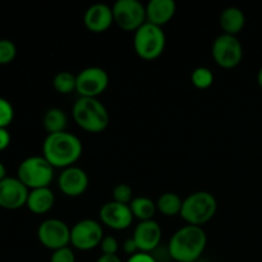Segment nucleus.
Wrapping results in <instances>:
<instances>
[{"instance_id":"f257e3e1","label":"nucleus","mask_w":262,"mask_h":262,"mask_svg":"<svg viewBox=\"0 0 262 262\" xmlns=\"http://www.w3.org/2000/svg\"><path fill=\"white\" fill-rule=\"evenodd\" d=\"M83 152L82 141L69 132H59L46 136L42 145L43 158L54 168L67 169L73 166Z\"/></svg>"},{"instance_id":"f03ea898","label":"nucleus","mask_w":262,"mask_h":262,"mask_svg":"<svg viewBox=\"0 0 262 262\" xmlns=\"http://www.w3.org/2000/svg\"><path fill=\"white\" fill-rule=\"evenodd\" d=\"M206 246L207 235L204 228L187 224L177 230L169 241V256L176 262H196Z\"/></svg>"},{"instance_id":"7ed1b4c3","label":"nucleus","mask_w":262,"mask_h":262,"mask_svg":"<svg viewBox=\"0 0 262 262\" xmlns=\"http://www.w3.org/2000/svg\"><path fill=\"white\" fill-rule=\"evenodd\" d=\"M74 122L90 133H100L109 125L110 117L105 105L99 99L79 97L72 109Z\"/></svg>"},{"instance_id":"20e7f679","label":"nucleus","mask_w":262,"mask_h":262,"mask_svg":"<svg viewBox=\"0 0 262 262\" xmlns=\"http://www.w3.org/2000/svg\"><path fill=\"white\" fill-rule=\"evenodd\" d=\"M216 210L217 201L214 194L206 191H197L183 200L181 217L188 225L202 227L215 216Z\"/></svg>"},{"instance_id":"39448f33","label":"nucleus","mask_w":262,"mask_h":262,"mask_svg":"<svg viewBox=\"0 0 262 262\" xmlns=\"http://www.w3.org/2000/svg\"><path fill=\"white\" fill-rule=\"evenodd\" d=\"M54 166L43 156H30L19 164L17 178L28 189L49 187L54 179Z\"/></svg>"},{"instance_id":"423d86ee","label":"nucleus","mask_w":262,"mask_h":262,"mask_svg":"<svg viewBox=\"0 0 262 262\" xmlns=\"http://www.w3.org/2000/svg\"><path fill=\"white\" fill-rule=\"evenodd\" d=\"M166 45V36L163 28L146 22L135 32L133 46L140 58L145 60L158 59L164 53Z\"/></svg>"},{"instance_id":"0eeeda50","label":"nucleus","mask_w":262,"mask_h":262,"mask_svg":"<svg viewBox=\"0 0 262 262\" xmlns=\"http://www.w3.org/2000/svg\"><path fill=\"white\" fill-rule=\"evenodd\" d=\"M114 23L127 32H136L147 22L146 5L140 0H118L113 5Z\"/></svg>"},{"instance_id":"6e6552de","label":"nucleus","mask_w":262,"mask_h":262,"mask_svg":"<svg viewBox=\"0 0 262 262\" xmlns=\"http://www.w3.org/2000/svg\"><path fill=\"white\" fill-rule=\"evenodd\" d=\"M212 58L222 68H235L243 58V48L239 38L227 33L217 36L212 43Z\"/></svg>"},{"instance_id":"1a4fd4ad","label":"nucleus","mask_w":262,"mask_h":262,"mask_svg":"<svg viewBox=\"0 0 262 262\" xmlns=\"http://www.w3.org/2000/svg\"><path fill=\"white\" fill-rule=\"evenodd\" d=\"M104 238V229L94 219H83L71 228V245L79 251H90L99 247Z\"/></svg>"},{"instance_id":"9d476101","label":"nucleus","mask_w":262,"mask_h":262,"mask_svg":"<svg viewBox=\"0 0 262 262\" xmlns=\"http://www.w3.org/2000/svg\"><path fill=\"white\" fill-rule=\"evenodd\" d=\"M37 237L48 250H60L71 245V228L59 219H46L38 227Z\"/></svg>"},{"instance_id":"9b49d317","label":"nucleus","mask_w":262,"mask_h":262,"mask_svg":"<svg viewBox=\"0 0 262 262\" xmlns=\"http://www.w3.org/2000/svg\"><path fill=\"white\" fill-rule=\"evenodd\" d=\"M109 86V74L100 67H89L77 74L76 91L79 97L97 99Z\"/></svg>"},{"instance_id":"f8f14e48","label":"nucleus","mask_w":262,"mask_h":262,"mask_svg":"<svg viewBox=\"0 0 262 262\" xmlns=\"http://www.w3.org/2000/svg\"><path fill=\"white\" fill-rule=\"evenodd\" d=\"M30 189L18 178L7 177L0 182V207L18 210L26 206Z\"/></svg>"},{"instance_id":"ddd939ff","label":"nucleus","mask_w":262,"mask_h":262,"mask_svg":"<svg viewBox=\"0 0 262 262\" xmlns=\"http://www.w3.org/2000/svg\"><path fill=\"white\" fill-rule=\"evenodd\" d=\"M101 224L106 225L113 230H124L132 225L133 214L129 205L118 204L115 201H109L104 204L99 212Z\"/></svg>"},{"instance_id":"4468645a","label":"nucleus","mask_w":262,"mask_h":262,"mask_svg":"<svg viewBox=\"0 0 262 262\" xmlns=\"http://www.w3.org/2000/svg\"><path fill=\"white\" fill-rule=\"evenodd\" d=\"M89 176L78 166L63 169L58 179L59 189L68 197H79L89 188Z\"/></svg>"},{"instance_id":"2eb2a0df","label":"nucleus","mask_w":262,"mask_h":262,"mask_svg":"<svg viewBox=\"0 0 262 262\" xmlns=\"http://www.w3.org/2000/svg\"><path fill=\"white\" fill-rule=\"evenodd\" d=\"M163 230L155 220H147V222H140V224L135 228L133 232V241L137 245L140 252L150 253L158 248L160 245Z\"/></svg>"},{"instance_id":"dca6fc26","label":"nucleus","mask_w":262,"mask_h":262,"mask_svg":"<svg viewBox=\"0 0 262 262\" xmlns=\"http://www.w3.org/2000/svg\"><path fill=\"white\" fill-rule=\"evenodd\" d=\"M83 23L90 32L102 33L114 23L113 9L106 4L97 3L87 8L83 15Z\"/></svg>"},{"instance_id":"f3484780","label":"nucleus","mask_w":262,"mask_h":262,"mask_svg":"<svg viewBox=\"0 0 262 262\" xmlns=\"http://www.w3.org/2000/svg\"><path fill=\"white\" fill-rule=\"evenodd\" d=\"M177 12L174 0H151L146 5V19L158 27L166 25L171 20Z\"/></svg>"},{"instance_id":"a211bd4d","label":"nucleus","mask_w":262,"mask_h":262,"mask_svg":"<svg viewBox=\"0 0 262 262\" xmlns=\"http://www.w3.org/2000/svg\"><path fill=\"white\" fill-rule=\"evenodd\" d=\"M54 204H55L54 192L49 187H43V188L31 189L26 206L33 214L41 215L50 211L54 207Z\"/></svg>"},{"instance_id":"6ab92c4d","label":"nucleus","mask_w":262,"mask_h":262,"mask_svg":"<svg viewBox=\"0 0 262 262\" xmlns=\"http://www.w3.org/2000/svg\"><path fill=\"white\" fill-rule=\"evenodd\" d=\"M220 27L224 33L237 36L243 30L246 25V15L239 8L229 7L225 8L220 14Z\"/></svg>"},{"instance_id":"aec40b11","label":"nucleus","mask_w":262,"mask_h":262,"mask_svg":"<svg viewBox=\"0 0 262 262\" xmlns=\"http://www.w3.org/2000/svg\"><path fill=\"white\" fill-rule=\"evenodd\" d=\"M130 211H132L133 217L138 219L140 222H147V220H154L158 207H156V202L148 197L140 196L135 197L132 202L129 204Z\"/></svg>"},{"instance_id":"412c9836","label":"nucleus","mask_w":262,"mask_h":262,"mask_svg":"<svg viewBox=\"0 0 262 262\" xmlns=\"http://www.w3.org/2000/svg\"><path fill=\"white\" fill-rule=\"evenodd\" d=\"M42 123L46 132L49 135H53V133L66 132L68 118H67L66 113L61 109H59V107H50L43 114Z\"/></svg>"},{"instance_id":"4be33fe9","label":"nucleus","mask_w":262,"mask_h":262,"mask_svg":"<svg viewBox=\"0 0 262 262\" xmlns=\"http://www.w3.org/2000/svg\"><path fill=\"white\" fill-rule=\"evenodd\" d=\"M182 205H183V200L174 192H165L156 201L158 211L168 217L181 215Z\"/></svg>"},{"instance_id":"5701e85b","label":"nucleus","mask_w":262,"mask_h":262,"mask_svg":"<svg viewBox=\"0 0 262 262\" xmlns=\"http://www.w3.org/2000/svg\"><path fill=\"white\" fill-rule=\"evenodd\" d=\"M53 86L55 91L60 95H68L71 92L76 91L77 86V76H74L71 72H59L54 77Z\"/></svg>"},{"instance_id":"b1692460","label":"nucleus","mask_w":262,"mask_h":262,"mask_svg":"<svg viewBox=\"0 0 262 262\" xmlns=\"http://www.w3.org/2000/svg\"><path fill=\"white\" fill-rule=\"evenodd\" d=\"M191 82L196 89L206 90L214 83V73L206 67H199L192 72Z\"/></svg>"},{"instance_id":"393cba45","label":"nucleus","mask_w":262,"mask_h":262,"mask_svg":"<svg viewBox=\"0 0 262 262\" xmlns=\"http://www.w3.org/2000/svg\"><path fill=\"white\" fill-rule=\"evenodd\" d=\"M133 199H135V196H133V189L127 183L117 184L114 187V189H113V201L118 202V204L129 205Z\"/></svg>"},{"instance_id":"a878e982","label":"nucleus","mask_w":262,"mask_h":262,"mask_svg":"<svg viewBox=\"0 0 262 262\" xmlns=\"http://www.w3.org/2000/svg\"><path fill=\"white\" fill-rule=\"evenodd\" d=\"M17 55V46L8 38L0 40V66H5L14 60Z\"/></svg>"},{"instance_id":"bb28decb","label":"nucleus","mask_w":262,"mask_h":262,"mask_svg":"<svg viewBox=\"0 0 262 262\" xmlns=\"http://www.w3.org/2000/svg\"><path fill=\"white\" fill-rule=\"evenodd\" d=\"M14 118V109L8 100L0 97V128H7Z\"/></svg>"},{"instance_id":"cd10ccee","label":"nucleus","mask_w":262,"mask_h":262,"mask_svg":"<svg viewBox=\"0 0 262 262\" xmlns=\"http://www.w3.org/2000/svg\"><path fill=\"white\" fill-rule=\"evenodd\" d=\"M100 248H101L102 255H117L118 250H119V243H118L117 238L113 235H104L101 243H100Z\"/></svg>"},{"instance_id":"c85d7f7f","label":"nucleus","mask_w":262,"mask_h":262,"mask_svg":"<svg viewBox=\"0 0 262 262\" xmlns=\"http://www.w3.org/2000/svg\"><path fill=\"white\" fill-rule=\"evenodd\" d=\"M50 262H76V256H74L73 250L68 246V247L53 251Z\"/></svg>"},{"instance_id":"c756f323","label":"nucleus","mask_w":262,"mask_h":262,"mask_svg":"<svg viewBox=\"0 0 262 262\" xmlns=\"http://www.w3.org/2000/svg\"><path fill=\"white\" fill-rule=\"evenodd\" d=\"M127 262H158V260H156L151 253L138 252L136 253V255L129 256Z\"/></svg>"},{"instance_id":"7c9ffc66","label":"nucleus","mask_w":262,"mask_h":262,"mask_svg":"<svg viewBox=\"0 0 262 262\" xmlns=\"http://www.w3.org/2000/svg\"><path fill=\"white\" fill-rule=\"evenodd\" d=\"M123 250H124V252L129 256H133L136 255V253L140 252L137 245H136V242L133 241V238H128V239L124 241V243H123Z\"/></svg>"},{"instance_id":"2f4dec72","label":"nucleus","mask_w":262,"mask_h":262,"mask_svg":"<svg viewBox=\"0 0 262 262\" xmlns=\"http://www.w3.org/2000/svg\"><path fill=\"white\" fill-rule=\"evenodd\" d=\"M10 143V135L7 128H0V151L5 150Z\"/></svg>"},{"instance_id":"473e14b6","label":"nucleus","mask_w":262,"mask_h":262,"mask_svg":"<svg viewBox=\"0 0 262 262\" xmlns=\"http://www.w3.org/2000/svg\"><path fill=\"white\" fill-rule=\"evenodd\" d=\"M96 262H123L118 255H101Z\"/></svg>"},{"instance_id":"72a5a7b5","label":"nucleus","mask_w":262,"mask_h":262,"mask_svg":"<svg viewBox=\"0 0 262 262\" xmlns=\"http://www.w3.org/2000/svg\"><path fill=\"white\" fill-rule=\"evenodd\" d=\"M4 178H7V169H5L4 164L0 161V182H2Z\"/></svg>"},{"instance_id":"f704fd0d","label":"nucleus","mask_w":262,"mask_h":262,"mask_svg":"<svg viewBox=\"0 0 262 262\" xmlns=\"http://www.w3.org/2000/svg\"><path fill=\"white\" fill-rule=\"evenodd\" d=\"M257 82H258V84H260V87L262 89V67H261L260 71H258V74H257Z\"/></svg>"}]
</instances>
